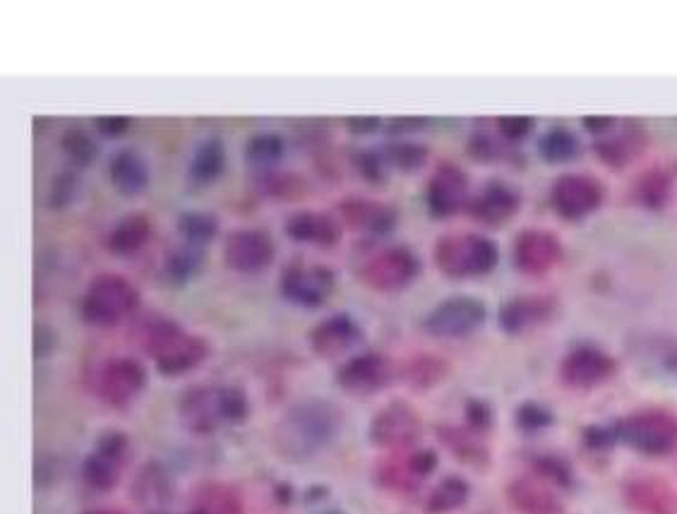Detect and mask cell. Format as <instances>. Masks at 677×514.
Masks as SVG:
<instances>
[{"label": "cell", "mask_w": 677, "mask_h": 514, "mask_svg": "<svg viewBox=\"0 0 677 514\" xmlns=\"http://www.w3.org/2000/svg\"><path fill=\"white\" fill-rule=\"evenodd\" d=\"M341 428V411L327 399L293 404L274 428V450L289 462H305L332 445Z\"/></svg>", "instance_id": "obj_1"}, {"label": "cell", "mask_w": 677, "mask_h": 514, "mask_svg": "<svg viewBox=\"0 0 677 514\" xmlns=\"http://www.w3.org/2000/svg\"><path fill=\"white\" fill-rule=\"evenodd\" d=\"M142 346L154 358L161 375H183L205 361L209 344L197 334L183 332L176 322L157 320L147 327Z\"/></svg>", "instance_id": "obj_2"}, {"label": "cell", "mask_w": 677, "mask_h": 514, "mask_svg": "<svg viewBox=\"0 0 677 514\" xmlns=\"http://www.w3.org/2000/svg\"><path fill=\"white\" fill-rule=\"evenodd\" d=\"M248 399L238 387H193L181 399V418L193 433H212L221 423L248 416Z\"/></svg>", "instance_id": "obj_3"}, {"label": "cell", "mask_w": 677, "mask_h": 514, "mask_svg": "<svg viewBox=\"0 0 677 514\" xmlns=\"http://www.w3.org/2000/svg\"><path fill=\"white\" fill-rule=\"evenodd\" d=\"M500 250L490 238L478 233H449L433 248L435 267L449 279L485 277L495 270Z\"/></svg>", "instance_id": "obj_4"}, {"label": "cell", "mask_w": 677, "mask_h": 514, "mask_svg": "<svg viewBox=\"0 0 677 514\" xmlns=\"http://www.w3.org/2000/svg\"><path fill=\"white\" fill-rule=\"evenodd\" d=\"M137 306H140V291L128 279L101 274L82 296V318L89 325L109 327L135 313Z\"/></svg>", "instance_id": "obj_5"}, {"label": "cell", "mask_w": 677, "mask_h": 514, "mask_svg": "<svg viewBox=\"0 0 677 514\" xmlns=\"http://www.w3.org/2000/svg\"><path fill=\"white\" fill-rule=\"evenodd\" d=\"M615 433L617 440L649 457H665L677 450V416L663 409H644L622 418Z\"/></svg>", "instance_id": "obj_6"}, {"label": "cell", "mask_w": 677, "mask_h": 514, "mask_svg": "<svg viewBox=\"0 0 677 514\" xmlns=\"http://www.w3.org/2000/svg\"><path fill=\"white\" fill-rule=\"evenodd\" d=\"M421 274V262L406 245H389L361 267L365 286L375 291H401Z\"/></svg>", "instance_id": "obj_7"}, {"label": "cell", "mask_w": 677, "mask_h": 514, "mask_svg": "<svg viewBox=\"0 0 677 514\" xmlns=\"http://www.w3.org/2000/svg\"><path fill=\"white\" fill-rule=\"evenodd\" d=\"M485 318H488V308L483 301L473 296H452L430 310L423 327L433 337L461 339L483 327Z\"/></svg>", "instance_id": "obj_8"}, {"label": "cell", "mask_w": 677, "mask_h": 514, "mask_svg": "<svg viewBox=\"0 0 677 514\" xmlns=\"http://www.w3.org/2000/svg\"><path fill=\"white\" fill-rule=\"evenodd\" d=\"M281 296L303 308H317L334 294V272L317 262H291L279 279Z\"/></svg>", "instance_id": "obj_9"}, {"label": "cell", "mask_w": 677, "mask_h": 514, "mask_svg": "<svg viewBox=\"0 0 677 514\" xmlns=\"http://www.w3.org/2000/svg\"><path fill=\"white\" fill-rule=\"evenodd\" d=\"M550 202L562 219H586L601 207L603 185L586 173H565L550 188Z\"/></svg>", "instance_id": "obj_10"}, {"label": "cell", "mask_w": 677, "mask_h": 514, "mask_svg": "<svg viewBox=\"0 0 677 514\" xmlns=\"http://www.w3.org/2000/svg\"><path fill=\"white\" fill-rule=\"evenodd\" d=\"M617 363L610 354L591 344H581L562 358L560 380L572 390H593L615 375Z\"/></svg>", "instance_id": "obj_11"}, {"label": "cell", "mask_w": 677, "mask_h": 514, "mask_svg": "<svg viewBox=\"0 0 677 514\" xmlns=\"http://www.w3.org/2000/svg\"><path fill=\"white\" fill-rule=\"evenodd\" d=\"M421 438V418L406 402H392L370 423V440L385 450H409Z\"/></svg>", "instance_id": "obj_12"}, {"label": "cell", "mask_w": 677, "mask_h": 514, "mask_svg": "<svg viewBox=\"0 0 677 514\" xmlns=\"http://www.w3.org/2000/svg\"><path fill=\"white\" fill-rule=\"evenodd\" d=\"M277 255L272 236L262 229L233 231L224 245V260L231 270L241 274H257L267 270Z\"/></svg>", "instance_id": "obj_13"}, {"label": "cell", "mask_w": 677, "mask_h": 514, "mask_svg": "<svg viewBox=\"0 0 677 514\" xmlns=\"http://www.w3.org/2000/svg\"><path fill=\"white\" fill-rule=\"evenodd\" d=\"M147 373L135 358H113L99 370L97 394L111 406H128L145 390Z\"/></svg>", "instance_id": "obj_14"}, {"label": "cell", "mask_w": 677, "mask_h": 514, "mask_svg": "<svg viewBox=\"0 0 677 514\" xmlns=\"http://www.w3.org/2000/svg\"><path fill=\"white\" fill-rule=\"evenodd\" d=\"M394 378L392 361L382 354L353 356L337 370V385L353 397H368L380 392Z\"/></svg>", "instance_id": "obj_15"}, {"label": "cell", "mask_w": 677, "mask_h": 514, "mask_svg": "<svg viewBox=\"0 0 677 514\" xmlns=\"http://www.w3.org/2000/svg\"><path fill=\"white\" fill-rule=\"evenodd\" d=\"M562 260V243L555 233L543 229L521 231L514 243V265L521 274L541 277L548 274Z\"/></svg>", "instance_id": "obj_16"}, {"label": "cell", "mask_w": 677, "mask_h": 514, "mask_svg": "<svg viewBox=\"0 0 677 514\" xmlns=\"http://www.w3.org/2000/svg\"><path fill=\"white\" fill-rule=\"evenodd\" d=\"M128 447V440L121 433H106L101 435L94 450L85 459L82 466V476H85L87 486L97 490H111L118 483L123 471V454Z\"/></svg>", "instance_id": "obj_17"}, {"label": "cell", "mask_w": 677, "mask_h": 514, "mask_svg": "<svg viewBox=\"0 0 677 514\" xmlns=\"http://www.w3.org/2000/svg\"><path fill=\"white\" fill-rule=\"evenodd\" d=\"M339 214L351 231L368 238L387 236L397 226V212L392 207L385 202L363 200V197H351V200L341 202Z\"/></svg>", "instance_id": "obj_18"}, {"label": "cell", "mask_w": 677, "mask_h": 514, "mask_svg": "<svg viewBox=\"0 0 677 514\" xmlns=\"http://www.w3.org/2000/svg\"><path fill=\"white\" fill-rule=\"evenodd\" d=\"M363 342V330L349 315L339 313L322 320L310 334V346L320 358H339Z\"/></svg>", "instance_id": "obj_19"}, {"label": "cell", "mask_w": 677, "mask_h": 514, "mask_svg": "<svg viewBox=\"0 0 677 514\" xmlns=\"http://www.w3.org/2000/svg\"><path fill=\"white\" fill-rule=\"evenodd\" d=\"M469 197V178L454 164H442L428 183V207L435 217H452Z\"/></svg>", "instance_id": "obj_20"}, {"label": "cell", "mask_w": 677, "mask_h": 514, "mask_svg": "<svg viewBox=\"0 0 677 514\" xmlns=\"http://www.w3.org/2000/svg\"><path fill=\"white\" fill-rule=\"evenodd\" d=\"M629 354L646 373L677 378V337L668 334H639L629 342Z\"/></svg>", "instance_id": "obj_21"}, {"label": "cell", "mask_w": 677, "mask_h": 514, "mask_svg": "<svg viewBox=\"0 0 677 514\" xmlns=\"http://www.w3.org/2000/svg\"><path fill=\"white\" fill-rule=\"evenodd\" d=\"M625 500L641 514H677V490L658 476H639L627 481Z\"/></svg>", "instance_id": "obj_22"}, {"label": "cell", "mask_w": 677, "mask_h": 514, "mask_svg": "<svg viewBox=\"0 0 677 514\" xmlns=\"http://www.w3.org/2000/svg\"><path fill=\"white\" fill-rule=\"evenodd\" d=\"M521 197L514 188L505 183H488L485 188L471 200L473 219L488 226L507 224L514 214L519 212Z\"/></svg>", "instance_id": "obj_23"}, {"label": "cell", "mask_w": 677, "mask_h": 514, "mask_svg": "<svg viewBox=\"0 0 677 514\" xmlns=\"http://www.w3.org/2000/svg\"><path fill=\"white\" fill-rule=\"evenodd\" d=\"M555 301L548 296H519L500 310V325L507 334H524L553 318Z\"/></svg>", "instance_id": "obj_24"}, {"label": "cell", "mask_w": 677, "mask_h": 514, "mask_svg": "<svg viewBox=\"0 0 677 514\" xmlns=\"http://www.w3.org/2000/svg\"><path fill=\"white\" fill-rule=\"evenodd\" d=\"M646 147V133L639 123H627L622 128L610 130L603 137H598L596 152L603 159V164L622 169L629 161L637 159Z\"/></svg>", "instance_id": "obj_25"}, {"label": "cell", "mask_w": 677, "mask_h": 514, "mask_svg": "<svg viewBox=\"0 0 677 514\" xmlns=\"http://www.w3.org/2000/svg\"><path fill=\"white\" fill-rule=\"evenodd\" d=\"M435 452L421 450L406 454L404 459H394L380 469V483L394 490H413L435 471Z\"/></svg>", "instance_id": "obj_26"}, {"label": "cell", "mask_w": 677, "mask_h": 514, "mask_svg": "<svg viewBox=\"0 0 677 514\" xmlns=\"http://www.w3.org/2000/svg\"><path fill=\"white\" fill-rule=\"evenodd\" d=\"M507 500L519 514H562V502L555 490L533 478H519L509 483Z\"/></svg>", "instance_id": "obj_27"}, {"label": "cell", "mask_w": 677, "mask_h": 514, "mask_svg": "<svg viewBox=\"0 0 677 514\" xmlns=\"http://www.w3.org/2000/svg\"><path fill=\"white\" fill-rule=\"evenodd\" d=\"M286 233L291 241L308 245H334L341 236V226L325 212H298L286 221Z\"/></svg>", "instance_id": "obj_28"}, {"label": "cell", "mask_w": 677, "mask_h": 514, "mask_svg": "<svg viewBox=\"0 0 677 514\" xmlns=\"http://www.w3.org/2000/svg\"><path fill=\"white\" fill-rule=\"evenodd\" d=\"M109 178L113 188L125 197L140 195L149 183V166L135 149H121L109 164Z\"/></svg>", "instance_id": "obj_29"}, {"label": "cell", "mask_w": 677, "mask_h": 514, "mask_svg": "<svg viewBox=\"0 0 677 514\" xmlns=\"http://www.w3.org/2000/svg\"><path fill=\"white\" fill-rule=\"evenodd\" d=\"M149 236H152V221L145 214H125L109 233V248L121 257L135 255L137 250L145 248Z\"/></svg>", "instance_id": "obj_30"}, {"label": "cell", "mask_w": 677, "mask_h": 514, "mask_svg": "<svg viewBox=\"0 0 677 514\" xmlns=\"http://www.w3.org/2000/svg\"><path fill=\"white\" fill-rule=\"evenodd\" d=\"M226 149L217 137H207L195 147L193 159H190L188 176L195 185H212L224 173Z\"/></svg>", "instance_id": "obj_31"}, {"label": "cell", "mask_w": 677, "mask_h": 514, "mask_svg": "<svg viewBox=\"0 0 677 514\" xmlns=\"http://www.w3.org/2000/svg\"><path fill=\"white\" fill-rule=\"evenodd\" d=\"M202 265H205V248L183 243L173 248L164 260V277L171 284H188L200 274Z\"/></svg>", "instance_id": "obj_32"}, {"label": "cell", "mask_w": 677, "mask_h": 514, "mask_svg": "<svg viewBox=\"0 0 677 514\" xmlns=\"http://www.w3.org/2000/svg\"><path fill=\"white\" fill-rule=\"evenodd\" d=\"M469 483L459 476H447L442 478L437 486L430 490L428 500H425V510L430 514H447L459 510L469 500Z\"/></svg>", "instance_id": "obj_33"}, {"label": "cell", "mask_w": 677, "mask_h": 514, "mask_svg": "<svg viewBox=\"0 0 677 514\" xmlns=\"http://www.w3.org/2000/svg\"><path fill=\"white\" fill-rule=\"evenodd\" d=\"M673 195V178L668 171L651 169L641 173L637 185H634V200L646 209H661Z\"/></svg>", "instance_id": "obj_34"}, {"label": "cell", "mask_w": 677, "mask_h": 514, "mask_svg": "<svg viewBox=\"0 0 677 514\" xmlns=\"http://www.w3.org/2000/svg\"><path fill=\"white\" fill-rule=\"evenodd\" d=\"M178 233H181L185 243L205 248L219 233V221L214 214L202 212V209H190V212H183L178 217Z\"/></svg>", "instance_id": "obj_35"}, {"label": "cell", "mask_w": 677, "mask_h": 514, "mask_svg": "<svg viewBox=\"0 0 677 514\" xmlns=\"http://www.w3.org/2000/svg\"><path fill=\"white\" fill-rule=\"evenodd\" d=\"M579 137L567 128H550L541 140H538V152L550 164H562L572 161L579 154Z\"/></svg>", "instance_id": "obj_36"}, {"label": "cell", "mask_w": 677, "mask_h": 514, "mask_svg": "<svg viewBox=\"0 0 677 514\" xmlns=\"http://www.w3.org/2000/svg\"><path fill=\"white\" fill-rule=\"evenodd\" d=\"M286 140L279 133H257L245 145V159L260 169H269L284 157Z\"/></svg>", "instance_id": "obj_37"}, {"label": "cell", "mask_w": 677, "mask_h": 514, "mask_svg": "<svg viewBox=\"0 0 677 514\" xmlns=\"http://www.w3.org/2000/svg\"><path fill=\"white\" fill-rule=\"evenodd\" d=\"M445 373H447L445 361L433 356H418L406 366L404 380L409 382L411 387H418V390H428V387L437 385V382L445 378Z\"/></svg>", "instance_id": "obj_38"}, {"label": "cell", "mask_w": 677, "mask_h": 514, "mask_svg": "<svg viewBox=\"0 0 677 514\" xmlns=\"http://www.w3.org/2000/svg\"><path fill=\"white\" fill-rule=\"evenodd\" d=\"M63 152L68 154V159L73 161L75 166H89L94 159H97L99 147L94 142V137L87 133L85 128H68L61 137Z\"/></svg>", "instance_id": "obj_39"}, {"label": "cell", "mask_w": 677, "mask_h": 514, "mask_svg": "<svg viewBox=\"0 0 677 514\" xmlns=\"http://www.w3.org/2000/svg\"><path fill=\"white\" fill-rule=\"evenodd\" d=\"M425 157H428V149L423 145H416V142H397V145H389L385 149V159L389 164L399 166L404 171H413L418 166H423Z\"/></svg>", "instance_id": "obj_40"}, {"label": "cell", "mask_w": 677, "mask_h": 514, "mask_svg": "<svg viewBox=\"0 0 677 514\" xmlns=\"http://www.w3.org/2000/svg\"><path fill=\"white\" fill-rule=\"evenodd\" d=\"M442 438H445L449 450L457 454V457L466 459V462L478 464L481 459H485V450L481 447V442L473 440L471 433H466V430L447 428V430H442Z\"/></svg>", "instance_id": "obj_41"}, {"label": "cell", "mask_w": 677, "mask_h": 514, "mask_svg": "<svg viewBox=\"0 0 677 514\" xmlns=\"http://www.w3.org/2000/svg\"><path fill=\"white\" fill-rule=\"evenodd\" d=\"M356 169L361 171V176L365 181L370 183H385V154H377V152H370V149H365V152H358L356 154Z\"/></svg>", "instance_id": "obj_42"}, {"label": "cell", "mask_w": 677, "mask_h": 514, "mask_svg": "<svg viewBox=\"0 0 677 514\" xmlns=\"http://www.w3.org/2000/svg\"><path fill=\"white\" fill-rule=\"evenodd\" d=\"M517 423L526 433H538V430L548 428L553 423V416H550V411L545 406L529 402L517 411Z\"/></svg>", "instance_id": "obj_43"}, {"label": "cell", "mask_w": 677, "mask_h": 514, "mask_svg": "<svg viewBox=\"0 0 677 514\" xmlns=\"http://www.w3.org/2000/svg\"><path fill=\"white\" fill-rule=\"evenodd\" d=\"M77 188H80V181H77V176L75 173H61V176L56 178V181L51 183V200H49V205L51 207H65V205H70V202L75 200V195H77Z\"/></svg>", "instance_id": "obj_44"}, {"label": "cell", "mask_w": 677, "mask_h": 514, "mask_svg": "<svg viewBox=\"0 0 677 514\" xmlns=\"http://www.w3.org/2000/svg\"><path fill=\"white\" fill-rule=\"evenodd\" d=\"M190 514H241V507L231 493H209Z\"/></svg>", "instance_id": "obj_45"}, {"label": "cell", "mask_w": 677, "mask_h": 514, "mask_svg": "<svg viewBox=\"0 0 677 514\" xmlns=\"http://www.w3.org/2000/svg\"><path fill=\"white\" fill-rule=\"evenodd\" d=\"M497 133L507 142H519L531 133V118L526 116H502L497 118Z\"/></svg>", "instance_id": "obj_46"}, {"label": "cell", "mask_w": 677, "mask_h": 514, "mask_svg": "<svg viewBox=\"0 0 677 514\" xmlns=\"http://www.w3.org/2000/svg\"><path fill=\"white\" fill-rule=\"evenodd\" d=\"M538 471H541V476L548 478L550 483H555V486H569V481H572V478H569V469L560 462V459L553 457L541 459V462H538Z\"/></svg>", "instance_id": "obj_47"}, {"label": "cell", "mask_w": 677, "mask_h": 514, "mask_svg": "<svg viewBox=\"0 0 677 514\" xmlns=\"http://www.w3.org/2000/svg\"><path fill=\"white\" fill-rule=\"evenodd\" d=\"M94 128H97L99 135L104 137H121L128 133L130 128V118L125 116H99L94 121Z\"/></svg>", "instance_id": "obj_48"}, {"label": "cell", "mask_w": 677, "mask_h": 514, "mask_svg": "<svg viewBox=\"0 0 677 514\" xmlns=\"http://www.w3.org/2000/svg\"><path fill=\"white\" fill-rule=\"evenodd\" d=\"M469 149L473 157L481 161H493L500 154V147H497V142L490 135H473Z\"/></svg>", "instance_id": "obj_49"}, {"label": "cell", "mask_w": 677, "mask_h": 514, "mask_svg": "<svg viewBox=\"0 0 677 514\" xmlns=\"http://www.w3.org/2000/svg\"><path fill=\"white\" fill-rule=\"evenodd\" d=\"M56 346V332L46 325H37L34 327V354L39 358L49 356Z\"/></svg>", "instance_id": "obj_50"}, {"label": "cell", "mask_w": 677, "mask_h": 514, "mask_svg": "<svg viewBox=\"0 0 677 514\" xmlns=\"http://www.w3.org/2000/svg\"><path fill=\"white\" fill-rule=\"evenodd\" d=\"M466 418H469V426L473 433H483L490 426V411L483 402H471L466 406Z\"/></svg>", "instance_id": "obj_51"}, {"label": "cell", "mask_w": 677, "mask_h": 514, "mask_svg": "<svg viewBox=\"0 0 677 514\" xmlns=\"http://www.w3.org/2000/svg\"><path fill=\"white\" fill-rule=\"evenodd\" d=\"M346 128L351 133H373L380 128V118H346Z\"/></svg>", "instance_id": "obj_52"}, {"label": "cell", "mask_w": 677, "mask_h": 514, "mask_svg": "<svg viewBox=\"0 0 677 514\" xmlns=\"http://www.w3.org/2000/svg\"><path fill=\"white\" fill-rule=\"evenodd\" d=\"M87 514H113V512H101V510H99V512H87Z\"/></svg>", "instance_id": "obj_53"}]
</instances>
